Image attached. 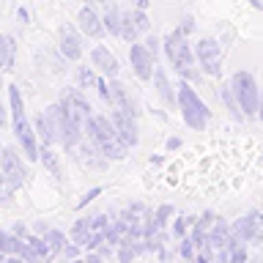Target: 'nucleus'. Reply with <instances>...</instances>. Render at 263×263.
<instances>
[{"label":"nucleus","mask_w":263,"mask_h":263,"mask_svg":"<svg viewBox=\"0 0 263 263\" xmlns=\"http://www.w3.org/2000/svg\"><path fill=\"white\" fill-rule=\"evenodd\" d=\"M162 47H164V58H167L170 69L176 71L178 80H186V82H200L205 74L203 69L197 66V55H195V44L184 36H178L176 30H170L167 36H162Z\"/></svg>","instance_id":"nucleus-1"},{"label":"nucleus","mask_w":263,"mask_h":263,"mask_svg":"<svg viewBox=\"0 0 263 263\" xmlns=\"http://www.w3.org/2000/svg\"><path fill=\"white\" fill-rule=\"evenodd\" d=\"M85 137L93 143L102 156H107L110 162H123L129 156L132 148L121 140L118 129H115V123L110 115H102V112H93L90 118L85 121Z\"/></svg>","instance_id":"nucleus-2"},{"label":"nucleus","mask_w":263,"mask_h":263,"mask_svg":"<svg viewBox=\"0 0 263 263\" xmlns=\"http://www.w3.org/2000/svg\"><path fill=\"white\" fill-rule=\"evenodd\" d=\"M176 93H178V112L181 121L186 123V129L205 132L211 121V107L203 102V96L195 90V85L186 80H176Z\"/></svg>","instance_id":"nucleus-3"},{"label":"nucleus","mask_w":263,"mask_h":263,"mask_svg":"<svg viewBox=\"0 0 263 263\" xmlns=\"http://www.w3.org/2000/svg\"><path fill=\"white\" fill-rule=\"evenodd\" d=\"M230 88H233V93L238 99V104H241V110L247 118H255L260 110V88L258 82H255V77L250 71L238 69L233 77H230Z\"/></svg>","instance_id":"nucleus-4"},{"label":"nucleus","mask_w":263,"mask_h":263,"mask_svg":"<svg viewBox=\"0 0 263 263\" xmlns=\"http://www.w3.org/2000/svg\"><path fill=\"white\" fill-rule=\"evenodd\" d=\"M195 55H197V66L203 69L205 77H219V74H222V61H225V52H222V41L219 39H214V36L197 39Z\"/></svg>","instance_id":"nucleus-5"},{"label":"nucleus","mask_w":263,"mask_h":263,"mask_svg":"<svg viewBox=\"0 0 263 263\" xmlns=\"http://www.w3.org/2000/svg\"><path fill=\"white\" fill-rule=\"evenodd\" d=\"M25 156L20 148H14V145H6L3 151H0V167H3L6 173V181H8V186L14 189V192H20V189L28 184V176L30 173L25 170Z\"/></svg>","instance_id":"nucleus-6"},{"label":"nucleus","mask_w":263,"mask_h":263,"mask_svg":"<svg viewBox=\"0 0 263 263\" xmlns=\"http://www.w3.org/2000/svg\"><path fill=\"white\" fill-rule=\"evenodd\" d=\"M11 132L16 137V148L22 151V156L28 162H39V151H41V143H39V135H36V126L28 115L11 121Z\"/></svg>","instance_id":"nucleus-7"},{"label":"nucleus","mask_w":263,"mask_h":263,"mask_svg":"<svg viewBox=\"0 0 263 263\" xmlns=\"http://www.w3.org/2000/svg\"><path fill=\"white\" fill-rule=\"evenodd\" d=\"M58 52H61L63 61L69 63H80L82 55H85V44H82V30L77 25L63 22L58 28Z\"/></svg>","instance_id":"nucleus-8"},{"label":"nucleus","mask_w":263,"mask_h":263,"mask_svg":"<svg viewBox=\"0 0 263 263\" xmlns=\"http://www.w3.org/2000/svg\"><path fill=\"white\" fill-rule=\"evenodd\" d=\"M156 63H159V61H156V58L151 55V49H148L145 44H140V41L129 44V66H132V74H135L140 82L154 80Z\"/></svg>","instance_id":"nucleus-9"},{"label":"nucleus","mask_w":263,"mask_h":263,"mask_svg":"<svg viewBox=\"0 0 263 263\" xmlns=\"http://www.w3.org/2000/svg\"><path fill=\"white\" fill-rule=\"evenodd\" d=\"M69 156H71L77 164H82V167H88V170H96V173H102V170L110 167V159H107V156H102V151H99V148L90 143L88 137L82 140V143L74 148V151H69Z\"/></svg>","instance_id":"nucleus-10"},{"label":"nucleus","mask_w":263,"mask_h":263,"mask_svg":"<svg viewBox=\"0 0 263 263\" xmlns=\"http://www.w3.org/2000/svg\"><path fill=\"white\" fill-rule=\"evenodd\" d=\"M110 118H112V123H115V129H118L123 143H126L129 148H137L140 145V121H137V115H132L126 110H110Z\"/></svg>","instance_id":"nucleus-11"},{"label":"nucleus","mask_w":263,"mask_h":263,"mask_svg":"<svg viewBox=\"0 0 263 263\" xmlns=\"http://www.w3.org/2000/svg\"><path fill=\"white\" fill-rule=\"evenodd\" d=\"M88 61L90 66L102 74V77H118L121 74V63H118V58H115V52H110V47H104V44H96V47H90V52H88Z\"/></svg>","instance_id":"nucleus-12"},{"label":"nucleus","mask_w":263,"mask_h":263,"mask_svg":"<svg viewBox=\"0 0 263 263\" xmlns=\"http://www.w3.org/2000/svg\"><path fill=\"white\" fill-rule=\"evenodd\" d=\"M58 102H61L66 110H71L74 115H80L82 121H88L90 115H93V104L88 102V96H85V90L82 88H61V96H58Z\"/></svg>","instance_id":"nucleus-13"},{"label":"nucleus","mask_w":263,"mask_h":263,"mask_svg":"<svg viewBox=\"0 0 263 263\" xmlns=\"http://www.w3.org/2000/svg\"><path fill=\"white\" fill-rule=\"evenodd\" d=\"M154 90H156V96L162 99V104L167 107V110H176L178 107V93H176V82L170 80V74L164 66L156 63V69H154Z\"/></svg>","instance_id":"nucleus-14"},{"label":"nucleus","mask_w":263,"mask_h":263,"mask_svg":"<svg viewBox=\"0 0 263 263\" xmlns=\"http://www.w3.org/2000/svg\"><path fill=\"white\" fill-rule=\"evenodd\" d=\"M77 28L82 30V36H88V39H102L107 33L102 14H99L93 6H82L77 11Z\"/></svg>","instance_id":"nucleus-15"},{"label":"nucleus","mask_w":263,"mask_h":263,"mask_svg":"<svg viewBox=\"0 0 263 263\" xmlns=\"http://www.w3.org/2000/svg\"><path fill=\"white\" fill-rule=\"evenodd\" d=\"M230 228H233V238H238V241H252V236L258 233V230L263 228V219H260V209H252L247 211L241 219L230 222Z\"/></svg>","instance_id":"nucleus-16"},{"label":"nucleus","mask_w":263,"mask_h":263,"mask_svg":"<svg viewBox=\"0 0 263 263\" xmlns=\"http://www.w3.org/2000/svg\"><path fill=\"white\" fill-rule=\"evenodd\" d=\"M230 233H233L230 222H228L225 217H217V222H214V228L209 230V247H211L214 252L228 250V247H230Z\"/></svg>","instance_id":"nucleus-17"},{"label":"nucleus","mask_w":263,"mask_h":263,"mask_svg":"<svg viewBox=\"0 0 263 263\" xmlns=\"http://www.w3.org/2000/svg\"><path fill=\"white\" fill-rule=\"evenodd\" d=\"M39 164H41V167H44L55 181H63V162H61V154L55 151V145H41Z\"/></svg>","instance_id":"nucleus-18"},{"label":"nucleus","mask_w":263,"mask_h":263,"mask_svg":"<svg viewBox=\"0 0 263 263\" xmlns=\"http://www.w3.org/2000/svg\"><path fill=\"white\" fill-rule=\"evenodd\" d=\"M33 126H36V135H39V143L41 145H61L58 143V129H55V123L52 118L41 110L36 118H33Z\"/></svg>","instance_id":"nucleus-19"},{"label":"nucleus","mask_w":263,"mask_h":263,"mask_svg":"<svg viewBox=\"0 0 263 263\" xmlns=\"http://www.w3.org/2000/svg\"><path fill=\"white\" fill-rule=\"evenodd\" d=\"M217 93H219V102L225 104V110L230 112V118H233V121H244L247 118L244 110H241V104H238V99H236V93H233V88H230V82H222Z\"/></svg>","instance_id":"nucleus-20"},{"label":"nucleus","mask_w":263,"mask_h":263,"mask_svg":"<svg viewBox=\"0 0 263 263\" xmlns=\"http://www.w3.org/2000/svg\"><path fill=\"white\" fill-rule=\"evenodd\" d=\"M14 58H16V39L8 33H0V74L14 69Z\"/></svg>","instance_id":"nucleus-21"},{"label":"nucleus","mask_w":263,"mask_h":263,"mask_svg":"<svg viewBox=\"0 0 263 263\" xmlns=\"http://www.w3.org/2000/svg\"><path fill=\"white\" fill-rule=\"evenodd\" d=\"M102 20H104V30H107V36H112V39H121V25H123V11L115 3L110 6H104V14H102Z\"/></svg>","instance_id":"nucleus-22"},{"label":"nucleus","mask_w":263,"mask_h":263,"mask_svg":"<svg viewBox=\"0 0 263 263\" xmlns=\"http://www.w3.org/2000/svg\"><path fill=\"white\" fill-rule=\"evenodd\" d=\"M90 233H93V228H90V217H77V219L71 222L69 236H71V241H74V244H80V247H82V250L88 247Z\"/></svg>","instance_id":"nucleus-23"},{"label":"nucleus","mask_w":263,"mask_h":263,"mask_svg":"<svg viewBox=\"0 0 263 263\" xmlns=\"http://www.w3.org/2000/svg\"><path fill=\"white\" fill-rule=\"evenodd\" d=\"M99 80H102V74H99L93 66H88V63H82V66H77V69H74V85L82 88V90L96 88Z\"/></svg>","instance_id":"nucleus-24"},{"label":"nucleus","mask_w":263,"mask_h":263,"mask_svg":"<svg viewBox=\"0 0 263 263\" xmlns=\"http://www.w3.org/2000/svg\"><path fill=\"white\" fill-rule=\"evenodd\" d=\"M195 219H197V214H189V217H173V222H170L173 241H181L184 236H189V230H192Z\"/></svg>","instance_id":"nucleus-25"},{"label":"nucleus","mask_w":263,"mask_h":263,"mask_svg":"<svg viewBox=\"0 0 263 263\" xmlns=\"http://www.w3.org/2000/svg\"><path fill=\"white\" fill-rule=\"evenodd\" d=\"M25 241H28V247H30L33 252H36V258H39V260H44V263H47L49 258H52V247L47 244V238H44V236L30 233L28 238H25Z\"/></svg>","instance_id":"nucleus-26"},{"label":"nucleus","mask_w":263,"mask_h":263,"mask_svg":"<svg viewBox=\"0 0 263 263\" xmlns=\"http://www.w3.org/2000/svg\"><path fill=\"white\" fill-rule=\"evenodd\" d=\"M173 217H176V209H173L170 203H162V205H156V209H154V222H156V228H159V230H170Z\"/></svg>","instance_id":"nucleus-27"},{"label":"nucleus","mask_w":263,"mask_h":263,"mask_svg":"<svg viewBox=\"0 0 263 263\" xmlns=\"http://www.w3.org/2000/svg\"><path fill=\"white\" fill-rule=\"evenodd\" d=\"M143 36L140 33V28L135 25V20H132V11H123V25H121V39L126 41V44H135V41Z\"/></svg>","instance_id":"nucleus-28"},{"label":"nucleus","mask_w":263,"mask_h":263,"mask_svg":"<svg viewBox=\"0 0 263 263\" xmlns=\"http://www.w3.org/2000/svg\"><path fill=\"white\" fill-rule=\"evenodd\" d=\"M44 238H47V244L52 247V255H61V250L71 241V236H66L63 230H58V228H49L44 233Z\"/></svg>","instance_id":"nucleus-29"},{"label":"nucleus","mask_w":263,"mask_h":263,"mask_svg":"<svg viewBox=\"0 0 263 263\" xmlns=\"http://www.w3.org/2000/svg\"><path fill=\"white\" fill-rule=\"evenodd\" d=\"M176 255H178V258L184 260V263H195V255H197V250H195L192 238H189V236H184V238H181V241H178V247H176Z\"/></svg>","instance_id":"nucleus-30"},{"label":"nucleus","mask_w":263,"mask_h":263,"mask_svg":"<svg viewBox=\"0 0 263 263\" xmlns=\"http://www.w3.org/2000/svg\"><path fill=\"white\" fill-rule=\"evenodd\" d=\"M132 20H135V25L140 28V33H151V20H148V14H145V8H132Z\"/></svg>","instance_id":"nucleus-31"},{"label":"nucleus","mask_w":263,"mask_h":263,"mask_svg":"<svg viewBox=\"0 0 263 263\" xmlns=\"http://www.w3.org/2000/svg\"><path fill=\"white\" fill-rule=\"evenodd\" d=\"M143 44H145L148 49H151V55L156 58V61H159V58H162V52H164V47H162V39H159V36H154V33H145Z\"/></svg>","instance_id":"nucleus-32"},{"label":"nucleus","mask_w":263,"mask_h":263,"mask_svg":"<svg viewBox=\"0 0 263 263\" xmlns=\"http://www.w3.org/2000/svg\"><path fill=\"white\" fill-rule=\"evenodd\" d=\"M214 222H217V214H214L211 209H205L203 214H197V219H195V225H192V228H200V230H211V228H214Z\"/></svg>","instance_id":"nucleus-33"},{"label":"nucleus","mask_w":263,"mask_h":263,"mask_svg":"<svg viewBox=\"0 0 263 263\" xmlns=\"http://www.w3.org/2000/svg\"><path fill=\"white\" fill-rule=\"evenodd\" d=\"M82 255H85V250H82L80 244H74V241H69L61 250V260L66 263V260H74V258H82Z\"/></svg>","instance_id":"nucleus-34"},{"label":"nucleus","mask_w":263,"mask_h":263,"mask_svg":"<svg viewBox=\"0 0 263 263\" xmlns=\"http://www.w3.org/2000/svg\"><path fill=\"white\" fill-rule=\"evenodd\" d=\"M112 214L110 211H99V214H90V228L93 230H107V225H110Z\"/></svg>","instance_id":"nucleus-35"},{"label":"nucleus","mask_w":263,"mask_h":263,"mask_svg":"<svg viewBox=\"0 0 263 263\" xmlns=\"http://www.w3.org/2000/svg\"><path fill=\"white\" fill-rule=\"evenodd\" d=\"M230 263H250V255H247V241L230 247Z\"/></svg>","instance_id":"nucleus-36"},{"label":"nucleus","mask_w":263,"mask_h":263,"mask_svg":"<svg viewBox=\"0 0 263 263\" xmlns=\"http://www.w3.org/2000/svg\"><path fill=\"white\" fill-rule=\"evenodd\" d=\"M176 33L178 36H184V39H189L195 33V16H184L178 25H176Z\"/></svg>","instance_id":"nucleus-37"},{"label":"nucleus","mask_w":263,"mask_h":263,"mask_svg":"<svg viewBox=\"0 0 263 263\" xmlns=\"http://www.w3.org/2000/svg\"><path fill=\"white\" fill-rule=\"evenodd\" d=\"M102 192H104V186H93V189H88V192H85V195H82L80 200H77V211H82L88 203H93V200H96V197L102 195Z\"/></svg>","instance_id":"nucleus-38"},{"label":"nucleus","mask_w":263,"mask_h":263,"mask_svg":"<svg viewBox=\"0 0 263 263\" xmlns=\"http://www.w3.org/2000/svg\"><path fill=\"white\" fill-rule=\"evenodd\" d=\"M115 258H118V263H135V258H137V252L132 250V247H126V244H121V247H118V252H115Z\"/></svg>","instance_id":"nucleus-39"},{"label":"nucleus","mask_w":263,"mask_h":263,"mask_svg":"<svg viewBox=\"0 0 263 263\" xmlns=\"http://www.w3.org/2000/svg\"><path fill=\"white\" fill-rule=\"evenodd\" d=\"M181 145H184V140H181L178 135H170L167 143H164V151H167V154H176V151H181Z\"/></svg>","instance_id":"nucleus-40"},{"label":"nucleus","mask_w":263,"mask_h":263,"mask_svg":"<svg viewBox=\"0 0 263 263\" xmlns=\"http://www.w3.org/2000/svg\"><path fill=\"white\" fill-rule=\"evenodd\" d=\"M11 230H14V233L20 236V238H28V236L33 233V230H30L28 225H25V222H14V225H11Z\"/></svg>","instance_id":"nucleus-41"},{"label":"nucleus","mask_w":263,"mask_h":263,"mask_svg":"<svg viewBox=\"0 0 263 263\" xmlns=\"http://www.w3.org/2000/svg\"><path fill=\"white\" fill-rule=\"evenodd\" d=\"M82 258H85V263H104V258H102V252H99V250H85Z\"/></svg>","instance_id":"nucleus-42"},{"label":"nucleus","mask_w":263,"mask_h":263,"mask_svg":"<svg viewBox=\"0 0 263 263\" xmlns=\"http://www.w3.org/2000/svg\"><path fill=\"white\" fill-rule=\"evenodd\" d=\"M0 123H11V110H8V104L3 102V99H0Z\"/></svg>","instance_id":"nucleus-43"},{"label":"nucleus","mask_w":263,"mask_h":263,"mask_svg":"<svg viewBox=\"0 0 263 263\" xmlns=\"http://www.w3.org/2000/svg\"><path fill=\"white\" fill-rule=\"evenodd\" d=\"M30 230H33V233H39V236H44L47 230H49V225H47L44 219H36V222H33V225H30Z\"/></svg>","instance_id":"nucleus-44"},{"label":"nucleus","mask_w":263,"mask_h":263,"mask_svg":"<svg viewBox=\"0 0 263 263\" xmlns=\"http://www.w3.org/2000/svg\"><path fill=\"white\" fill-rule=\"evenodd\" d=\"M16 20H20L22 25H28V22H30V11H28V8H22V6H20V8H16Z\"/></svg>","instance_id":"nucleus-45"},{"label":"nucleus","mask_w":263,"mask_h":263,"mask_svg":"<svg viewBox=\"0 0 263 263\" xmlns=\"http://www.w3.org/2000/svg\"><path fill=\"white\" fill-rule=\"evenodd\" d=\"M148 164H151V167H162V164H164V156H162V154H151V156H148Z\"/></svg>","instance_id":"nucleus-46"},{"label":"nucleus","mask_w":263,"mask_h":263,"mask_svg":"<svg viewBox=\"0 0 263 263\" xmlns=\"http://www.w3.org/2000/svg\"><path fill=\"white\" fill-rule=\"evenodd\" d=\"M132 6H135V8H145V11H148V6H151V0H132Z\"/></svg>","instance_id":"nucleus-47"},{"label":"nucleus","mask_w":263,"mask_h":263,"mask_svg":"<svg viewBox=\"0 0 263 263\" xmlns=\"http://www.w3.org/2000/svg\"><path fill=\"white\" fill-rule=\"evenodd\" d=\"M250 244H263V228H260V230H258V233H255V236H252V241H250Z\"/></svg>","instance_id":"nucleus-48"},{"label":"nucleus","mask_w":263,"mask_h":263,"mask_svg":"<svg viewBox=\"0 0 263 263\" xmlns=\"http://www.w3.org/2000/svg\"><path fill=\"white\" fill-rule=\"evenodd\" d=\"M250 6H252V8H260V11H263V0H250Z\"/></svg>","instance_id":"nucleus-49"},{"label":"nucleus","mask_w":263,"mask_h":263,"mask_svg":"<svg viewBox=\"0 0 263 263\" xmlns=\"http://www.w3.org/2000/svg\"><path fill=\"white\" fill-rule=\"evenodd\" d=\"M96 3H99V6H110L112 0H96Z\"/></svg>","instance_id":"nucleus-50"},{"label":"nucleus","mask_w":263,"mask_h":263,"mask_svg":"<svg viewBox=\"0 0 263 263\" xmlns=\"http://www.w3.org/2000/svg\"><path fill=\"white\" fill-rule=\"evenodd\" d=\"M258 118L263 121V99H260V110H258Z\"/></svg>","instance_id":"nucleus-51"},{"label":"nucleus","mask_w":263,"mask_h":263,"mask_svg":"<svg viewBox=\"0 0 263 263\" xmlns=\"http://www.w3.org/2000/svg\"><path fill=\"white\" fill-rule=\"evenodd\" d=\"M0 263H6V255L3 252H0Z\"/></svg>","instance_id":"nucleus-52"},{"label":"nucleus","mask_w":263,"mask_h":263,"mask_svg":"<svg viewBox=\"0 0 263 263\" xmlns=\"http://www.w3.org/2000/svg\"><path fill=\"white\" fill-rule=\"evenodd\" d=\"M260 159H263V148H260Z\"/></svg>","instance_id":"nucleus-53"},{"label":"nucleus","mask_w":263,"mask_h":263,"mask_svg":"<svg viewBox=\"0 0 263 263\" xmlns=\"http://www.w3.org/2000/svg\"><path fill=\"white\" fill-rule=\"evenodd\" d=\"M260 219H263V209H260Z\"/></svg>","instance_id":"nucleus-54"},{"label":"nucleus","mask_w":263,"mask_h":263,"mask_svg":"<svg viewBox=\"0 0 263 263\" xmlns=\"http://www.w3.org/2000/svg\"><path fill=\"white\" fill-rule=\"evenodd\" d=\"M0 129H3V123H0Z\"/></svg>","instance_id":"nucleus-55"}]
</instances>
